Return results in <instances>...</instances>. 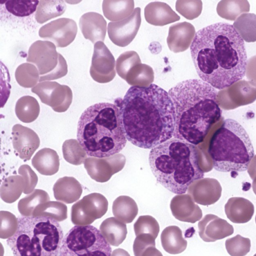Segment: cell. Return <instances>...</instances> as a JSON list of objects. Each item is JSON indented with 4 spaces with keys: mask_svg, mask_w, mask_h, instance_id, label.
<instances>
[{
    "mask_svg": "<svg viewBox=\"0 0 256 256\" xmlns=\"http://www.w3.org/2000/svg\"><path fill=\"white\" fill-rule=\"evenodd\" d=\"M14 234L6 240L14 256H57L64 238L58 221L47 216H20Z\"/></svg>",
    "mask_w": 256,
    "mask_h": 256,
    "instance_id": "6",
    "label": "cell"
},
{
    "mask_svg": "<svg viewBox=\"0 0 256 256\" xmlns=\"http://www.w3.org/2000/svg\"><path fill=\"white\" fill-rule=\"evenodd\" d=\"M100 230L108 242L115 246L124 241L128 232L126 224L115 217L105 219L100 226Z\"/></svg>",
    "mask_w": 256,
    "mask_h": 256,
    "instance_id": "27",
    "label": "cell"
},
{
    "mask_svg": "<svg viewBox=\"0 0 256 256\" xmlns=\"http://www.w3.org/2000/svg\"><path fill=\"white\" fill-rule=\"evenodd\" d=\"M226 250L232 256H244L250 250L251 244L249 238H244L240 234L227 239L225 242Z\"/></svg>",
    "mask_w": 256,
    "mask_h": 256,
    "instance_id": "41",
    "label": "cell"
},
{
    "mask_svg": "<svg viewBox=\"0 0 256 256\" xmlns=\"http://www.w3.org/2000/svg\"><path fill=\"white\" fill-rule=\"evenodd\" d=\"M112 248L100 230L90 224L76 225L63 238L60 256L111 255Z\"/></svg>",
    "mask_w": 256,
    "mask_h": 256,
    "instance_id": "8",
    "label": "cell"
},
{
    "mask_svg": "<svg viewBox=\"0 0 256 256\" xmlns=\"http://www.w3.org/2000/svg\"><path fill=\"white\" fill-rule=\"evenodd\" d=\"M12 135V145L19 157L25 160H30L40 146L38 135L30 128L20 124L13 126Z\"/></svg>",
    "mask_w": 256,
    "mask_h": 256,
    "instance_id": "16",
    "label": "cell"
},
{
    "mask_svg": "<svg viewBox=\"0 0 256 256\" xmlns=\"http://www.w3.org/2000/svg\"><path fill=\"white\" fill-rule=\"evenodd\" d=\"M62 151L64 160L74 165L78 166L84 163L87 158L86 152L78 141L75 139L65 140L62 146Z\"/></svg>",
    "mask_w": 256,
    "mask_h": 256,
    "instance_id": "37",
    "label": "cell"
},
{
    "mask_svg": "<svg viewBox=\"0 0 256 256\" xmlns=\"http://www.w3.org/2000/svg\"><path fill=\"white\" fill-rule=\"evenodd\" d=\"M160 240L164 250L170 254H180L187 246V241L183 238L182 230L176 226L166 227L162 232Z\"/></svg>",
    "mask_w": 256,
    "mask_h": 256,
    "instance_id": "28",
    "label": "cell"
},
{
    "mask_svg": "<svg viewBox=\"0 0 256 256\" xmlns=\"http://www.w3.org/2000/svg\"><path fill=\"white\" fill-rule=\"evenodd\" d=\"M54 198L66 204L77 201L82 192L79 182L74 177L64 176L58 178L53 186Z\"/></svg>",
    "mask_w": 256,
    "mask_h": 256,
    "instance_id": "24",
    "label": "cell"
},
{
    "mask_svg": "<svg viewBox=\"0 0 256 256\" xmlns=\"http://www.w3.org/2000/svg\"><path fill=\"white\" fill-rule=\"evenodd\" d=\"M38 0H16L6 1V10L12 14L18 16H27L34 13L37 10Z\"/></svg>",
    "mask_w": 256,
    "mask_h": 256,
    "instance_id": "40",
    "label": "cell"
},
{
    "mask_svg": "<svg viewBox=\"0 0 256 256\" xmlns=\"http://www.w3.org/2000/svg\"><path fill=\"white\" fill-rule=\"evenodd\" d=\"M227 218L236 224L249 222L254 214V206L249 200L242 197H232L228 199L224 206Z\"/></svg>",
    "mask_w": 256,
    "mask_h": 256,
    "instance_id": "23",
    "label": "cell"
},
{
    "mask_svg": "<svg viewBox=\"0 0 256 256\" xmlns=\"http://www.w3.org/2000/svg\"><path fill=\"white\" fill-rule=\"evenodd\" d=\"M255 221H256V218H255Z\"/></svg>",
    "mask_w": 256,
    "mask_h": 256,
    "instance_id": "50",
    "label": "cell"
},
{
    "mask_svg": "<svg viewBox=\"0 0 256 256\" xmlns=\"http://www.w3.org/2000/svg\"><path fill=\"white\" fill-rule=\"evenodd\" d=\"M15 78L19 85L25 88H30L39 82L40 74L35 66L29 63H24L16 69Z\"/></svg>",
    "mask_w": 256,
    "mask_h": 256,
    "instance_id": "38",
    "label": "cell"
},
{
    "mask_svg": "<svg viewBox=\"0 0 256 256\" xmlns=\"http://www.w3.org/2000/svg\"><path fill=\"white\" fill-rule=\"evenodd\" d=\"M77 139L90 156L107 158L120 152L127 139L118 106L100 102L88 107L80 118Z\"/></svg>",
    "mask_w": 256,
    "mask_h": 256,
    "instance_id": "5",
    "label": "cell"
},
{
    "mask_svg": "<svg viewBox=\"0 0 256 256\" xmlns=\"http://www.w3.org/2000/svg\"><path fill=\"white\" fill-rule=\"evenodd\" d=\"M222 188L219 182L213 178H201L193 182L188 188V193L196 203L209 206L220 198Z\"/></svg>",
    "mask_w": 256,
    "mask_h": 256,
    "instance_id": "18",
    "label": "cell"
},
{
    "mask_svg": "<svg viewBox=\"0 0 256 256\" xmlns=\"http://www.w3.org/2000/svg\"><path fill=\"white\" fill-rule=\"evenodd\" d=\"M50 200V196L46 191L36 189L19 200L18 210L22 216H32L34 210L38 205Z\"/></svg>",
    "mask_w": 256,
    "mask_h": 256,
    "instance_id": "35",
    "label": "cell"
},
{
    "mask_svg": "<svg viewBox=\"0 0 256 256\" xmlns=\"http://www.w3.org/2000/svg\"><path fill=\"white\" fill-rule=\"evenodd\" d=\"M136 236L142 234H149L156 238L160 232V226L157 220L149 215L140 216L134 225Z\"/></svg>",
    "mask_w": 256,
    "mask_h": 256,
    "instance_id": "42",
    "label": "cell"
},
{
    "mask_svg": "<svg viewBox=\"0 0 256 256\" xmlns=\"http://www.w3.org/2000/svg\"><path fill=\"white\" fill-rule=\"evenodd\" d=\"M252 188L254 192L256 195V178H255L252 182Z\"/></svg>",
    "mask_w": 256,
    "mask_h": 256,
    "instance_id": "49",
    "label": "cell"
},
{
    "mask_svg": "<svg viewBox=\"0 0 256 256\" xmlns=\"http://www.w3.org/2000/svg\"><path fill=\"white\" fill-rule=\"evenodd\" d=\"M108 204L107 199L100 194L94 192L86 195L72 205L71 220L75 225L90 224L106 214Z\"/></svg>",
    "mask_w": 256,
    "mask_h": 256,
    "instance_id": "10",
    "label": "cell"
},
{
    "mask_svg": "<svg viewBox=\"0 0 256 256\" xmlns=\"http://www.w3.org/2000/svg\"><path fill=\"white\" fill-rule=\"evenodd\" d=\"M148 162L156 181L177 194L186 193L193 182L204 176L196 147L174 138L152 148Z\"/></svg>",
    "mask_w": 256,
    "mask_h": 256,
    "instance_id": "4",
    "label": "cell"
},
{
    "mask_svg": "<svg viewBox=\"0 0 256 256\" xmlns=\"http://www.w3.org/2000/svg\"><path fill=\"white\" fill-rule=\"evenodd\" d=\"M31 91L38 95L42 103L58 112L66 111L72 100L70 88L56 82H40L32 88Z\"/></svg>",
    "mask_w": 256,
    "mask_h": 256,
    "instance_id": "11",
    "label": "cell"
},
{
    "mask_svg": "<svg viewBox=\"0 0 256 256\" xmlns=\"http://www.w3.org/2000/svg\"><path fill=\"white\" fill-rule=\"evenodd\" d=\"M32 216H47L62 222L67 218V206L60 202L48 201L38 205L34 210Z\"/></svg>",
    "mask_w": 256,
    "mask_h": 256,
    "instance_id": "36",
    "label": "cell"
},
{
    "mask_svg": "<svg viewBox=\"0 0 256 256\" xmlns=\"http://www.w3.org/2000/svg\"><path fill=\"white\" fill-rule=\"evenodd\" d=\"M15 112L18 118L22 122L30 123L34 121L40 112L38 100L30 96L20 98L16 104Z\"/></svg>",
    "mask_w": 256,
    "mask_h": 256,
    "instance_id": "31",
    "label": "cell"
},
{
    "mask_svg": "<svg viewBox=\"0 0 256 256\" xmlns=\"http://www.w3.org/2000/svg\"><path fill=\"white\" fill-rule=\"evenodd\" d=\"M256 99V88L245 80H239L218 93L220 106L226 110L250 104Z\"/></svg>",
    "mask_w": 256,
    "mask_h": 256,
    "instance_id": "14",
    "label": "cell"
},
{
    "mask_svg": "<svg viewBox=\"0 0 256 256\" xmlns=\"http://www.w3.org/2000/svg\"><path fill=\"white\" fill-rule=\"evenodd\" d=\"M78 32L76 22L68 18H60L42 26L38 30L39 36L50 40L59 48H64L74 40Z\"/></svg>",
    "mask_w": 256,
    "mask_h": 256,
    "instance_id": "12",
    "label": "cell"
},
{
    "mask_svg": "<svg viewBox=\"0 0 256 256\" xmlns=\"http://www.w3.org/2000/svg\"><path fill=\"white\" fill-rule=\"evenodd\" d=\"M155 239L149 234H142L136 236L133 244L134 256H162L156 248Z\"/></svg>",
    "mask_w": 256,
    "mask_h": 256,
    "instance_id": "39",
    "label": "cell"
},
{
    "mask_svg": "<svg viewBox=\"0 0 256 256\" xmlns=\"http://www.w3.org/2000/svg\"><path fill=\"white\" fill-rule=\"evenodd\" d=\"M232 26L246 42L256 41V14L252 13L242 14L234 22Z\"/></svg>",
    "mask_w": 256,
    "mask_h": 256,
    "instance_id": "34",
    "label": "cell"
},
{
    "mask_svg": "<svg viewBox=\"0 0 256 256\" xmlns=\"http://www.w3.org/2000/svg\"><path fill=\"white\" fill-rule=\"evenodd\" d=\"M134 2L132 0L102 2V10L104 16L114 22L123 20L130 16L134 10Z\"/></svg>",
    "mask_w": 256,
    "mask_h": 256,
    "instance_id": "29",
    "label": "cell"
},
{
    "mask_svg": "<svg viewBox=\"0 0 256 256\" xmlns=\"http://www.w3.org/2000/svg\"><path fill=\"white\" fill-rule=\"evenodd\" d=\"M119 108L126 138L134 145L152 148L173 136L174 106L168 93L159 86L130 87Z\"/></svg>",
    "mask_w": 256,
    "mask_h": 256,
    "instance_id": "2",
    "label": "cell"
},
{
    "mask_svg": "<svg viewBox=\"0 0 256 256\" xmlns=\"http://www.w3.org/2000/svg\"><path fill=\"white\" fill-rule=\"evenodd\" d=\"M112 214L124 223L132 222L138 213V207L134 199L127 196H120L113 202Z\"/></svg>",
    "mask_w": 256,
    "mask_h": 256,
    "instance_id": "30",
    "label": "cell"
},
{
    "mask_svg": "<svg viewBox=\"0 0 256 256\" xmlns=\"http://www.w3.org/2000/svg\"><path fill=\"white\" fill-rule=\"evenodd\" d=\"M198 234L206 242H214L233 234V226L226 220L207 214L198 223Z\"/></svg>",
    "mask_w": 256,
    "mask_h": 256,
    "instance_id": "17",
    "label": "cell"
},
{
    "mask_svg": "<svg viewBox=\"0 0 256 256\" xmlns=\"http://www.w3.org/2000/svg\"><path fill=\"white\" fill-rule=\"evenodd\" d=\"M208 153L214 168L221 172H244L254 156V150L244 128L228 118L212 135Z\"/></svg>",
    "mask_w": 256,
    "mask_h": 256,
    "instance_id": "7",
    "label": "cell"
},
{
    "mask_svg": "<svg viewBox=\"0 0 256 256\" xmlns=\"http://www.w3.org/2000/svg\"><path fill=\"white\" fill-rule=\"evenodd\" d=\"M246 74L250 78L256 76V55L251 57L247 61Z\"/></svg>",
    "mask_w": 256,
    "mask_h": 256,
    "instance_id": "47",
    "label": "cell"
},
{
    "mask_svg": "<svg viewBox=\"0 0 256 256\" xmlns=\"http://www.w3.org/2000/svg\"><path fill=\"white\" fill-rule=\"evenodd\" d=\"M196 34L194 27L188 22L172 25L166 39L169 49L175 53L185 51L191 46Z\"/></svg>",
    "mask_w": 256,
    "mask_h": 256,
    "instance_id": "20",
    "label": "cell"
},
{
    "mask_svg": "<svg viewBox=\"0 0 256 256\" xmlns=\"http://www.w3.org/2000/svg\"><path fill=\"white\" fill-rule=\"evenodd\" d=\"M32 164L40 174L52 176L59 170V156L54 150L50 148H43L36 154L32 158Z\"/></svg>",
    "mask_w": 256,
    "mask_h": 256,
    "instance_id": "26",
    "label": "cell"
},
{
    "mask_svg": "<svg viewBox=\"0 0 256 256\" xmlns=\"http://www.w3.org/2000/svg\"><path fill=\"white\" fill-rule=\"evenodd\" d=\"M66 6L62 0H42L39 2L35 14L36 22L42 24L52 18L62 14Z\"/></svg>",
    "mask_w": 256,
    "mask_h": 256,
    "instance_id": "32",
    "label": "cell"
},
{
    "mask_svg": "<svg viewBox=\"0 0 256 256\" xmlns=\"http://www.w3.org/2000/svg\"><path fill=\"white\" fill-rule=\"evenodd\" d=\"M170 208L173 216L180 221L195 223L202 216V210L189 194H178L172 198Z\"/></svg>",
    "mask_w": 256,
    "mask_h": 256,
    "instance_id": "19",
    "label": "cell"
},
{
    "mask_svg": "<svg viewBox=\"0 0 256 256\" xmlns=\"http://www.w3.org/2000/svg\"><path fill=\"white\" fill-rule=\"evenodd\" d=\"M114 58L103 42L94 44L90 73L92 79L100 83L110 81L115 76Z\"/></svg>",
    "mask_w": 256,
    "mask_h": 256,
    "instance_id": "13",
    "label": "cell"
},
{
    "mask_svg": "<svg viewBox=\"0 0 256 256\" xmlns=\"http://www.w3.org/2000/svg\"><path fill=\"white\" fill-rule=\"evenodd\" d=\"M112 156L104 158L90 156L84 162V166L90 176L96 182H106L116 172L110 166Z\"/></svg>",
    "mask_w": 256,
    "mask_h": 256,
    "instance_id": "25",
    "label": "cell"
},
{
    "mask_svg": "<svg viewBox=\"0 0 256 256\" xmlns=\"http://www.w3.org/2000/svg\"><path fill=\"white\" fill-rule=\"evenodd\" d=\"M250 8L246 0H222L218 4L216 12L221 18L234 20L240 15L248 12Z\"/></svg>",
    "mask_w": 256,
    "mask_h": 256,
    "instance_id": "33",
    "label": "cell"
},
{
    "mask_svg": "<svg viewBox=\"0 0 256 256\" xmlns=\"http://www.w3.org/2000/svg\"><path fill=\"white\" fill-rule=\"evenodd\" d=\"M168 93L176 114L174 138L194 146L202 142L222 116L215 88L202 80L190 79L178 83Z\"/></svg>",
    "mask_w": 256,
    "mask_h": 256,
    "instance_id": "3",
    "label": "cell"
},
{
    "mask_svg": "<svg viewBox=\"0 0 256 256\" xmlns=\"http://www.w3.org/2000/svg\"><path fill=\"white\" fill-rule=\"evenodd\" d=\"M26 61L37 68L39 82L58 79L68 73L65 58L58 52L55 44L48 40L34 42L29 48Z\"/></svg>",
    "mask_w": 256,
    "mask_h": 256,
    "instance_id": "9",
    "label": "cell"
},
{
    "mask_svg": "<svg viewBox=\"0 0 256 256\" xmlns=\"http://www.w3.org/2000/svg\"><path fill=\"white\" fill-rule=\"evenodd\" d=\"M18 173L24 178L25 188L24 192L28 194L34 188L38 182L36 174L31 169L29 166L24 164L21 166L18 169Z\"/></svg>",
    "mask_w": 256,
    "mask_h": 256,
    "instance_id": "46",
    "label": "cell"
},
{
    "mask_svg": "<svg viewBox=\"0 0 256 256\" xmlns=\"http://www.w3.org/2000/svg\"><path fill=\"white\" fill-rule=\"evenodd\" d=\"M248 170L250 178L254 179L256 177V155L251 160Z\"/></svg>",
    "mask_w": 256,
    "mask_h": 256,
    "instance_id": "48",
    "label": "cell"
},
{
    "mask_svg": "<svg viewBox=\"0 0 256 256\" xmlns=\"http://www.w3.org/2000/svg\"><path fill=\"white\" fill-rule=\"evenodd\" d=\"M18 226V218L6 211H0V238H7L13 236Z\"/></svg>",
    "mask_w": 256,
    "mask_h": 256,
    "instance_id": "45",
    "label": "cell"
},
{
    "mask_svg": "<svg viewBox=\"0 0 256 256\" xmlns=\"http://www.w3.org/2000/svg\"><path fill=\"white\" fill-rule=\"evenodd\" d=\"M176 9L184 18L192 20L198 18L202 9V2L200 0H177Z\"/></svg>",
    "mask_w": 256,
    "mask_h": 256,
    "instance_id": "43",
    "label": "cell"
},
{
    "mask_svg": "<svg viewBox=\"0 0 256 256\" xmlns=\"http://www.w3.org/2000/svg\"><path fill=\"white\" fill-rule=\"evenodd\" d=\"M146 21L154 26H163L180 20L178 16L167 4L153 2L148 4L144 10Z\"/></svg>",
    "mask_w": 256,
    "mask_h": 256,
    "instance_id": "22",
    "label": "cell"
},
{
    "mask_svg": "<svg viewBox=\"0 0 256 256\" xmlns=\"http://www.w3.org/2000/svg\"><path fill=\"white\" fill-rule=\"evenodd\" d=\"M190 54L199 77L214 88H228L245 75L244 42L228 24L216 23L199 30L190 46Z\"/></svg>",
    "mask_w": 256,
    "mask_h": 256,
    "instance_id": "1",
    "label": "cell"
},
{
    "mask_svg": "<svg viewBox=\"0 0 256 256\" xmlns=\"http://www.w3.org/2000/svg\"><path fill=\"white\" fill-rule=\"evenodd\" d=\"M140 8H136L127 18L108 24V37L114 44L124 47L132 41L140 26Z\"/></svg>",
    "mask_w": 256,
    "mask_h": 256,
    "instance_id": "15",
    "label": "cell"
},
{
    "mask_svg": "<svg viewBox=\"0 0 256 256\" xmlns=\"http://www.w3.org/2000/svg\"><path fill=\"white\" fill-rule=\"evenodd\" d=\"M141 64L138 54L135 51L130 50L122 54L116 61V70L121 76L128 72L132 68Z\"/></svg>",
    "mask_w": 256,
    "mask_h": 256,
    "instance_id": "44",
    "label": "cell"
},
{
    "mask_svg": "<svg viewBox=\"0 0 256 256\" xmlns=\"http://www.w3.org/2000/svg\"><path fill=\"white\" fill-rule=\"evenodd\" d=\"M81 32L86 39L93 44L104 42L106 32V22L103 16L96 12H88L79 20Z\"/></svg>",
    "mask_w": 256,
    "mask_h": 256,
    "instance_id": "21",
    "label": "cell"
}]
</instances>
